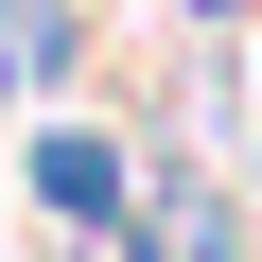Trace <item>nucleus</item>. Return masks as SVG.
<instances>
[{
  "instance_id": "obj_1",
  "label": "nucleus",
  "mask_w": 262,
  "mask_h": 262,
  "mask_svg": "<svg viewBox=\"0 0 262 262\" xmlns=\"http://www.w3.org/2000/svg\"><path fill=\"white\" fill-rule=\"evenodd\" d=\"M192 18H227V0H192Z\"/></svg>"
}]
</instances>
